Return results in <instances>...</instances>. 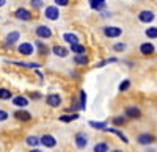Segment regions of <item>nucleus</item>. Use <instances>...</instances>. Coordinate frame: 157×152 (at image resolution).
<instances>
[{"label":"nucleus","instance_id":"6","mask_svg":"<svg viewBox=\"0 0 157 152\" xmlns=\"http://www.w3.org/2000/svg\"><path fill=\"white\" fill-rule=\"evenodd\" d=\"M60 16V13H58V8L57 6H47L46 11H44V17L50 19V20H57Z\"/></svg>","mask_w":157,"mask_h":152},{"label":"nucleus","instance_id":"25","mask_svg":"<svg viewBox=\"0 0 157 152\" xmlns=\"http://www.w3.org/2000/svg\"><path fill=\"white\" fill-rule=\"evenodd\" d=\"M71 50H72L75 55H85V52H86L85 46H80V44H74V46H71Z\"/></svg>","mask_w":157,"mask_h":152},{"label":"nucleus","instance_id":"20","mask_svg":"<svg viewBox=\"0 0 157 152\" xmlns=\"http://www.w3.org/2000/svg\"><path fill=\"white\" fill-rule=\"evenodd\" d=\"M109 144L105 141H101V143H96L94 147H93V152H109Z\"/></svg>","mask_w":157,"mask_h":152},{"label":"nucleus","instance_id":"38","mask_svg":"<svg viewBox=\"0 0 157 152\" xmlns=\"http://www.w3.org/2000/svg\"><path fill=\"white\" fill-rule=\"evenodd\" d=\"M30 152H43V150H39V149H36V147H35V149H32Z\"/></svg>","mask_w":157,"mask_h":152},{"label":"nucleus","instance_id":"27","mask_svg":"<svg viewBox=\"0 0 157 152\" xmlns=\"http://www.w3.org/2000/svg\"><path fill=\"white\" fill-rule=\"evenodd\" d=\"M11 97H13V94H11L10 90H6V88H0V99H2V100H8Z\"/></svg>","mask_w":157,"mask_h":152},{"label":"nucleus","instance_id":"11","mask_svg":"<svg viewBox=\"0 0 157 152\" xmlns=\"http://www.w3.org/2000/svg\"><path fill=\"white\" fill-rule=\"evenodd\" d=\"M13 105H16L19 108H25L29 105V99L24 96H16V97H13Z\"/></svg>","mask_w":157,"mask_h":152},{"label":"nucleus","instance_id":"22","mask_svg":"<svg viewBox=\"0 0 157 152\" xmlns=\"http://www.w3.org/2000/svg\"><path fill=\"white\" fill-rule=\"evenodd\" d=\"M90 6L93 9H102L104 6H105V0H90Z\"/></svg>","mask_w":157,"mask_h":152},{"label":"nucleus","instance_id":"36","mask_svg":"<svg viewBox=\"0 0 157 152\" xmlns=\"http://www.w3.org/2000/svg\"><path fill=\"white\" fill-rule=\"evenodd\" d=\"M30 97H32V99H35V100H38V99H41V94H39V93H32V94H30Z\"/></svg>","mask_w":157,"mask_h":152},{"label":"nucleus","instance_id":"13","mask_svg":"<svg viewBox=\"0 0 157 152\" xmlns=\"http://www.w3.org/2000/svg\"><path fill=\"white\" fill-rule=\"evenodd\" d=\"M14 118L17 119V121H24V122H27V121H30L32 119V115L29 111H25V110H17L16 113H14Z\"/></svg>","mask_w":157,"mask_h":152},{"label":"nucleus","instance_id":"35","mask_svg":"<svg viewBox=\"0 0 157 152\" xmlns=\"http://www.w3.org/2000/svg\"><path fill=\"white\" fill-rule=\"evenodd\" d=\"M8 119V113L5 110H0V121H6Z\"/></svg>","mask_w":157,"mask_h":152},{"label":"nucleus","instance_id":"31","mask_svg":"<svg viewBox=\"0 0 157 152\" xmlns=\"http://www.w3.org/2000/svg\"><path fill=\"white\" fill-rule=\"evenodd\" d=\"M130 88V80H124V82H121V85H120V91L123 93V91H127Z\"/></svg>","mask_w":157,"mask_h":152},{"label":"nucleus","instance_id":"1","mask_svg":"<svg viewBox=\"0 0 157 152\" xmlns=\"http://www.w3.org/2000/svg\"><path fill=\"white\" fill-rule=\"evenodd\" d=\"M124 116L130 118V119H138V118H141V110L135 105H129L124 110Z\"/></svg>","mask_w":157,"mask_h":152},{"label":"nucleus","instance_id":"18","mask_svg":"<svg viewBox=\"0 0 157 152\" xmlns=\"http://www.w3.org/2000/svg\"><path fill=\"white\" fill-rule=\"evenodd\" d=\"M25 144H29V146H32V147L35 149L38 144H41V141H39V138H38V136H35V135H29L27 138H25Z\"/></svg>","mask_w":157,"mask_h":152},{"label":"nucleus","instance_id":"10","mask_svg":"<svg viewBox=\"0 0 157 152\" xmlns=\"http://www.w3.org/2000/svg\"><path fill=\"white\" fill-rule=\"evenodd\" d=\"M104 132H109V133H115V135H116L118 138H120V140H121L123 143H126V144L129 143V138H127V136H126V135H124V133H123L121 130H118V129H115V127H107V129L104 130Z\"/></svg>","mask_w":157,"mask_h":152},{"label":"nucleus","instance_id":"4","mask_svg":"<svg viewBox=\"0 0 157 152\" xmlns=\"http://www.w3.org/2000/svg\"><path fill=\"white\" fill-rule=\"evenodd\" d=\"M74 143H75V146H77L78 149H85L86 144H88V136H86V133H83V132L75 133V136H74Z\"/></svg>","mask_w":157,"mask_h":152},{"label":"nucleus","instance_id":"39","mask_svg":"<svg viewBox=\"0 0 157 152\" xmlns=\"http://www.w3.org/2000/svg\"><path fill=\"white\" fill-rule=\"evenodd\" d=\"M5 5V0H0V6H3Z\"/></svg>","mask_w":157,"mask_h":152},{"label":"nucleus","instance_id":"26","mask_svg":"<svg viewBox=\"0 0 157 152\" xmlns=\"http://www.w3.org/2000/svg\"><path fill=\"white\" fill-rule=\"evenodd\" d=\"M126 116H115L113 119H112V124L115 125V127H121V125H124L126 124Z\"/></svg>","mask_w":157,"mask_h":152},{"label":"nucleus","instance_id":"3","mask_svg":"<svg viewBox=\"0 0 157 152\" xmlns=\"http://www.w3.org/2000/svg\"><path fill=\"white\" fill-rule=\"evenodd\" d=\"M39 141H41V144H43L44 147H47V149H52V147H55V146H57L55 136H54V135H49V133L43 135L41 138H39Z\"/></svg>","mask_w":157,"mask_h":152},{"label":"nucleus","instance_id":"21","mask_svg":"<svg viewBox=\"0 0 157 152\" xmlns=\"http://www.w3.org/2000/svg\"><path fill=\"white\" fill-rule=\"evenodd\" d=\"M19 36H21L19 32H11V33L6 36V44H8V46H13V44L19 39Z\"/></svg>","mask_w":157,"mask_h":152},{"label":"nucleus","instance_id":"9","mask_svg":"<svg viewBox=\"0 0 157 152\" xmlns=\"http://www.w3.org/2000/svg\"><path fill=\"white\" fill-rule=\"evenodd\" d=\"M138 20L140 22H145V24H148V22H152L154 20V13L152 11H141L140 14H138Z\"/></svg>","mask_w":157,"mask_h":152},{"label":"nucleus","instance_id":"24","mask_svg":"<svg viewBox=\"0 0 157 152\" xmlns=\"http://www.w3.org/2000/svg\"><path fill=\"white\" fill-rule=\"evenodd\" d=\"M58 119L61 122H72V121L78 119V115L77 113H72V115H61V116H58Z\"/></svg>","mask_w":157,"mask_h":152},{"label":"nucleus","instance_id":"17","mask_svg":"<svg viewBox=\"0 0 157 152\" xmlns=\"http://www.w3.org/2000/svg\"><path fill=\"white\" fill-rule=\"evenodd\" d=\"M86 108V94L83 90L78 91V110H85Z\"/></svg>","mask_w":157,"mask_h":152},{"label":"nucleus","instance_id":"12","mask_svg":"<svg viewBox=\"0 0 157 152\" xmlns=\"http://www.w3.org/2000/svg\"><path fill=\"white\" fill-rule=\"evenodd\" d=\"M19 54H22V55H32L33 54V46L30 44V43H22L21 46H19Z\"/></svg>","mask_w":157,"mask_h":152},{"label":"nucleus","instance_id":"28","mask_svg":"<svg viewBox=\"0 0 157 152\" xmlns=\"http://www.w3.org/2000/svg\"><path fill=\"white\" fill-rule=\"evenodd\" d=\"M74 61L77 63V65H82V66L88 65V58H86V55H75V57H74Z\"/></svg>","mask_w":157,"mask_h":152},{"label":"nucleus","instance_id":"33","mask_svg":"<svg viewBox=\"0 0 157 152\" xmlns=\"http://www.w3.org/2000/svg\"><path fill=\"white\" fill-rule=\"evenodd\" d=\"M113 49L116 50V52H121V50H124V49H126V44L118 43V44H115V46H113Z\"/></svg>","mask_w":157,"mask_h":152},{"label":"nucleus","instance_id":"34","mask_svg":"<svg viewBox=\"0 0 157 152\" xmlns=\"http://www.w3.org/2000/svg\"><path fill=\"white\" fill-rule=\"evenodd\" d=\"M54 2L57 3V6H66L69 3V0H54Z\"/></svg>","mask_w":157,"mask_h":152},{"label":"nucleus","instance_id":"16","mask_svg":"<svg viewBox=\"0 0 157 152\" xmlns=\"http://www.w3.org/2000/svg\"><path fill=\"white\" fill-rule=\"evenodd\" d=\"M52 52H54L57 57L64 58V57L68 55V49H64L63 46H54V47H52Z\"/></svg>","mask_w":157,"mask_h":152},{"label":"nucleus","instance_id":"19","mask_svg":"<svg viewBox=\"0 0 157 152\" xmlns=\"http://www.w3.org/2000/svg\"><path fill=\"white\" fill-rule=\"evenodd\" d=\"M90 127H93V129H98V130H105L107 129V122L105 121H90Z\"/></svg>","mask_w":157,"mask_h":152},{"label":"nucleus","instance_id":"23","mask_svg":"<svg viewBox=\"0 0 157 152\" xmlns=\"http://www.w3.org/2000/svg\"><path fill=\"white\" fill-rule=\"evenodd\" d=\"M63 41H66V43H69L71 46H74V44H78L77 41V36L75 35H72V33H64L63 35Z\"/></svg>","mask_w":157,"mask_h":152},{"label":"nucleus","instance_id":"2","mask_svg":"<svg viewBox=\"0 0 157 152\" xmlns=\"http://www.w3.org/2000/svg\"><path fill=\"white\" fill-rule=\"evenodd\" d=\"M155 141V136L152 133H140L137 136V143L141 144V146H149Z\"/></svg>","mask_w":157,"mask_h":152},{"label":"nucleus","instance_id":"14","mask_svg":"<svg viewBox=\"0 0 157 152\" xmlns=\"http://www.w3.org/2000/svg\"><path fill=\"white\" fill-rule=\"evenodd\" d=\"M16 17L21 19V20H30L32 19V14H30V11H27L25 8H19L16 11Z\"/></svg>","mask_w":157,"mask_h":152},{"label":"nucleus","instance_id":"8","mask_svg":"<svg viewBox=\"0 0 157 152\" xmlns=\"http://www.w3.org/2000/svg\"><path fill=\"white\" fill-rule=\"evenodd\" d=\"M123 30L120 27H105L104 28V35H105L107 38H118V36H121Z\"/></svg>","mask_w":157,"mask_h":152},{"label":"nucleus","instance_id":"30","mask_svg":"<svg viewBox=\"0 0 157 152\" xmlns=\"http://www.w3.org/2000/svg\"><path fill=\"white\" fill-rule=\"evenodd\" d=\"M36 47L39 49V54H43V55L49 52V49H47V46H44V44H43L41 41H36Z\"/></svg>","mask_w":157,"mask_h":152},{"label":"nucleus","instance_id":"32","mask_svg":"<svg viewBox=\"0 0 157 152\" xmlns=\"http://www.w3.org/2000/svg\"><path fill=\"white\" fill-rule=\"evenodd\" d=\"M30 3H32L33 8H41L43 6V0H32Z\"/></svg>","mask_w":157,"mask_h":152},{"label":"nucleus","instance_id":"37","mask_svg":"<svg viewBox=\"0 0 157 152\" xmlns=\"http://www.w3.org/2000/svg\"><path fill=\"white\" fill-rule=\"evenodd\" d=\"M110 152H123V150H121V149H112Z\"/></svg>","mask_w":157,"mask_h":152},{"label":"nucleus","instance_id":"15","mask_svg":"<svg viewBox=\"0 0 157 152\" xmlns=\"http://www.w3.org/2000/svg\"><path fill=\"white\" fill-rule=\"evenodd\" d=\"M154 46L151 44V43H145V44H141L140 46V52L143 54V55H151V54H154Z\"/></svg>","mask_w":157,"mask_h":152},{"label":"nucleus","instance_id":"29","mask_svg":"<svg viewBox=\"0 0 157 152\" xmlns=\"http://www.w3.org/2000/svg\"><path fill=\"white\" fill-rule=\"evenodd\" d=\"M146 36L148 38H151V39H155L157 38V27H149V28H146Z\"/></svg>","mask_w":157,"mask_h":152},{"label":"nucleus","instance_id":"7","mask_svg":"<svg viewBox=\"0 0 157 152\" xmlns=\"http://www.w3.org/2000/svg\"><path fill=\"white\" fill-rule=\"evenodd\" d=\"M36 35H38V38L49 39V38L52 36V30H50L49 27H46V25H39V27L36 28Z\"/></svg>","mask_w":157,"mask_h":152},{"label":"nucleus","instance_id":"5","mask_svg":"<svg viewBox=\"0 0 157 152\" xmlns=\"http://www.w3.org/2000/svg\"><path fill=\"white\" fill-rule=\"evenodd\" d=\"M46 104L49 105V107H52V108H57V107H60L61 105V96L60 94H49L47 97H46Z\"/></svg>","mask_w":157,"mask_h":152}]
</instances>
